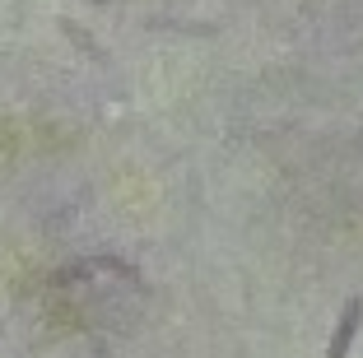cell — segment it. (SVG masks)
Instances as JSON below:
<instances>
[{
	"label": "cell",
	"instance_id": "cell-1",
	"mask_svg": "<svg viewBox=\"0 0 363 358\" xmlns=\"http://www.w3.org/2000/svg\"><path fill=\"white\" fill-rule=\"evenodd\" d=\"M359 326H363V298H350L340 312V326H335L331 345H326V358H350L354 340H359Z\"/></svg>",
	"mask_w": 363,
	"mask_h": 358
},
{
	"label": "cell",
	"instance_id": "cell-2",
	"mask_svg": "<svg viewBox=\"0 0 363 358\" xmlns=\"http://www.w3.org/2000/svg\"><path fill=\"white\" fill-rule=\"evenodd\" d=\"M61 33H65V38H75V47H84V52H89V56H94V61H103V52H98V47H94V38H89V33H84V28H79V23H70V19H61Z\"/></svg>",
	"mask_w": 363,
	"mask_h": 358
},
{
	"label": "cell",
	"instance_id": "cell-3",
	"mask_svg": "<svg viewBox=\"0 0 363 358\" xmlns=\"http://www.w3.org/2000/svg\"><path fill=\"white\" fill-rule=\"evenodd\" d=\"M94 265H103V270H117V274H126L130 284H140V270H130V265L117 261V256H94Z\"/></svg>",
	"mask_w": 363,
	"mask_h": 358
},
{
	"label": "cell",
	"instance_id": "cell-4",
	"mask_svg": "<svg viewBox=\"0 0 363 358\" xmlns=\"http://www.w3.org/2000/svg\"><path fill=\"white\" fill-rule=\"evenodd\" d=\"M0 335H5V321H0Z\"/></svg>",
	"mask_w": 363,
	"mask_h": 358
},
{
	"label": "cell",
	"instance_id": "cell-5",
	"mask_svg": "<svg viewBox=\"0 0 363 358\" xmlns=\"http://www.w3.org/2000/svg\"><path fill=\"white\" fill-rule=\"evenodd\" d=\"M94 5H107V0H94Z\"/></svg>",
	"mask_w": 363,
	"mask_h": 358
}]
</instances>
